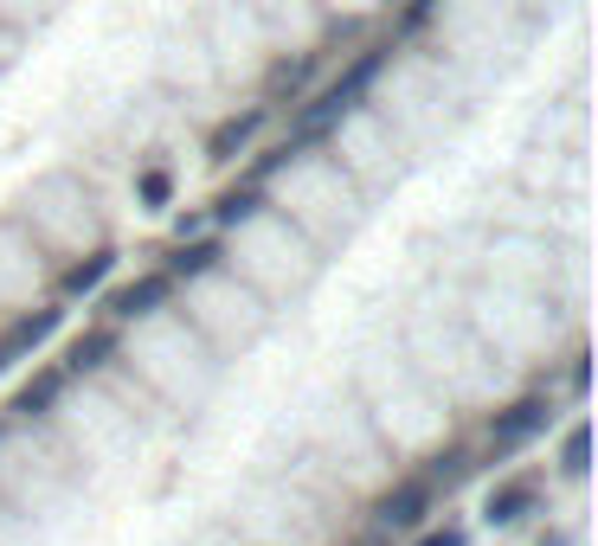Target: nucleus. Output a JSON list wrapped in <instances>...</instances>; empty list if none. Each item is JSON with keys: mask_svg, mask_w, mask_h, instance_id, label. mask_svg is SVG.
Listing matches in <instances>:
<instances>
[{"mask_svg": "<svg viewBox=\"0 0 598 546\" xmlns=\"http://www.w3.org/2000/svg\"><path fill=\"white\" fill-rule=\"evenodd\" d=\"M136 193H142L149 206H168V193H174V174H168V168H149V174L136 181Z\"/></svg>", "mask_w": 598, "mask_h": 546, "instance_id": "8", "label": "nucleus"}, {"mask_svg": "<svg viewBox=\"0 0 598 546\" xmlns=\"http://www.w3.org/2000/svg\"><path fill=\"white\" fill-rule=\"evenodd\" d=\"M213 245H188V251L174 257V264H168V277H200V270H213Z\"/></svg>", "mask_w": 598, "mask_h": 546, "instance_id": "7", "label": "nucleus"}, {"mask_svg": "<svg viewBox=\"0 0 598 546\" xmlns=\"http://www.w3.org/2000/svg\"><path fill=\"white\" fill-rule=\"evenodd\" d=\"M361 546H386V540H361Z\"/></svg>", "mask_w": 598, "mask_h": 546, "instance_id": "11", "label": "nucleus"}, {"mask_svg": "<svg viewBox=\"0 0 598 546\" xmlns=\"http://www.w3.org/2000/svg\"><path fill=\"white\" fill-rule=\"evenodd\" d=\"M418 546H463V534H457V527H438V534H425Z\"/></svg>", "mask_w": 598, "mask_h": 546, "instance_id": "10", "label": "nucleus"}, {"mask_svg": "<svg viewBox=\"0 0 598 546\" xmlns=\"http://www.w3.org/2000/svg\"><path fill=\"white\" fill-rule=\"evenodd\" d=\"M258 122H264V109H252L245 122H225L220 136H213V154H220V161H232V148H245V142H252V136H258Z\"/></svg>", "mask_w": 598, "mask_h": 546, "instance_id": "5", "label": "nucleus"}, {"mask_svg": "<svg viewBox=\"0 0 598 546\" xmlns=\"http://www.w3.org/2000/svg\"><path fill=\"white\" fill-rule=\"evenodd\" d=\"M586 450H592V431L573 425V437H566V475H586Z\"/></svg>", "mask_w": 598, "mask_h": 546, "instance_id": "9", "label": "nucleus"}, {"mask_svg": "<svg viewBox=\"0 0 598 546\" xmlns=\"http://www.w3.org/2000/svg\"><path fill=\"white\" fill-rule=\"evenodd\" d=\"M527 508H534V489H527V482H502V489L489 495V521H522Z\"/></svg>", "mask_w": 598, "mask_h": 546, "instance_id": "4", "label": "nucleus"}, {"mask_svg": "<svg viewBox=\"0 0 598 546\" xmlns=\"http://www.w3.org/2000/svg\"><path fill=\"white\" fill-rule=\"evenodd\" d=\"M425 508H431V489H425V482H399V489H386V502H380V527H386V534H406V527L425 521Z\"/></svg>", "mask_w": 598, "mask_h": 546, "instance_id": "1", "label": "nucleus"}, {"mask_svg": "<svg viewBox=\"0 0 598 546\" xmlns=\"http://www.w3.org/2000/svg\"><path fill=\"white\" fill-rule=\"evenodd\" d=\"M541 425H547V405H541V399H522V405H509V411H495L489 443H495V450H515V443H527Z\"/></svg>", "mask_w": 598, "mask_h": 546, "instance_id": "2", "label": "nucleus"}, {"mask_svg": "<svg viewBox=\"0 0 598 546\" xmlns=\"http://www.w3.org/2000/svg\"><path fill=\"white\" fill-rule=\"evenodd\" d=\"M110 270H116V257L110 251H97V257H90V264H72V270H65V290H90V283H104V277H110Z\"/></svg>", "mask_w": 598, "mask_h": 546, "instance_id": "6", "label": "nucleus"}, {"mask_svg": "<svg viewBox=\"0 0 598 546\" xmlns=\"http://www.w3.org/2000/svg\"><path fill=\"white\" fill-rule=\"evenodd\" d=\"M168 296V277H142V283H129V290H116V315H149L154 302Z\"/></svg>", "mask_w": 598, "mask_h": 546, "instance_id": "3", "label": "nucleus"}]
</instances>
